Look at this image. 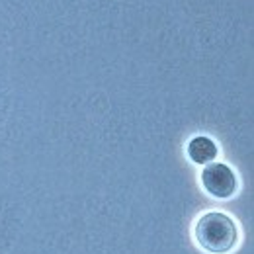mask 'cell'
Instances as JSON below:
<instances>
[{"label": "cell", "instance_id": "6da1fadb", "mask_svg": "<svg viewBox=\"0 0 254 254\" xmlns=\"http://www.w3.org/2000/svg\"><path fill=\"white\" fill-rule=\"evenodd\" d=\"M239 233L235 221L219 211H209L195 223V241L201 249L213 254L229 253L237 245Z\"/></svg>", "mask_w": 254, "mask_h": 254}, {"label": "cell", "instance_id": "7a4b0ae2", "mask_svg": "<svg viewBox=\"0 0 254 254\" xmlns=\"http://www.w3.org/2000/svg\"><path fill=\"white\" fill-rule=\"evenodd\" d=\"M201 184L213 197H231L237 190V176L223 162H209L201 172Z\"/></svg>", "mask_w": 254, "mask_h": 254}, {"label": "cell", "instance_id": "3957f363", "mask_svg": "<svg viewBox=\"0 0 254 254\" xmlns=\"http://www.w3.org/2000/svg\"><path fill=\"white\" fill-rule=\"evenodd\" d=\"M186 151L195 164H209L213 159H217V145L209 137H193Z\"/></svg>", "mask_w": 254, "mask_h": 254}]
</instances>
